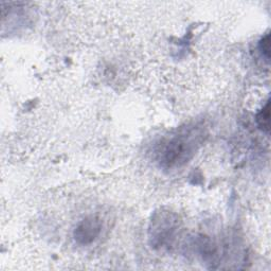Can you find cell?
I'll return each instance as SVG.
<instances>
[{
	"instance_id": "2",
	"label": "cell",
	"mask_w": 271,
	"mask_h": 271,
	"mask_svg": "<svg viewBox=\"0 0 271 271\" xmlns=\"http://www.w3.org/2000/svg\"><path fill=\"white\" fill-rule=\"evenodd\" d=\"M257 124L260 129L269 133L270 129V103L267 101L265 106L257 115Z\"/></svg>"
},
{
	"instance_id": "1",
	"label": "cell",
	"mask_w": 271,
	"mask_h": 271,
	"mask_svg": "<svg viewBox=\"0 0 271 271\" xmlns=\"http://www.w3.org/2000/svg\"><path fill=\"white\" fill-rule=\"evenodd\" d=\"M101 221L95 216H89L82 221L74 231V238L80 244H90L101 232Z\"/></svg>"
},
{
	"instance_id": "3",
	"label": "cell",
	"mask_w": 271,
	"mask_h": 271,
	"mask_svg": "<svg viewBox=\"0 0 271 271\" xmlns=\"http://www.w3.org/2000/svg\"><path fill=\"white\" fill-rule=\"evenodd\" d=\"M259 49L267 63L270 59V34L267 33L259 42Z\"/></svg>"
}]
</instances>
